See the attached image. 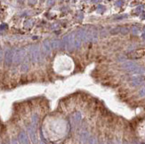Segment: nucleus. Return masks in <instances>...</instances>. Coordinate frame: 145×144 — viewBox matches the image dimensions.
<instances>
[{
  "label": "nucleus",
  "mask_w": 145,
  "mask_h": 144,
  "mask_svg": "<svg viewBox=\"0 0 145 144\" xmlns=\"http://www.w3.org/2000/svg\"><path fill=\"white\" fill-rule=\"evenodd\" d=\"M62 44L66 51L72 52L75 48V33H70L67 35L62 39Z\"/></svg>",
  "instance_id": "1"
},
{
  "label": "nucleus",
  "mask_w": 145,
  "mask_h": 144,
  "mask_svg": "<svg viewBox=\"0 0 145 144\" xmlns=\"http://www.w3.org/2000/svg\"><path fill=\"white\" fill-rule=\"evenodd\" d=\"M98 39V30L95 27L90 26L87 29H86V42H96Z\"/></svg>",
  "instance_id": "2"
},
{
  "label": "nucleus",
  "mask_w": 145,
  "mask_h": 144,
  "mask_svg": "<svg viewBox=\"0 0 145 144\" xmlns=\"http://www.w3.org/2000/svg\"><path fill=\"white\" fill-rule=\"evenodd\" d=\"M86 37V29H78L75 34V48L78 49L81 46L82 41H85Z\"/></svg>",
  "instance_id": "3"
},
{
  "label": "nucleus",
  "mask_w": 145,
  "mask_h": 144,
  "mask_svg": "<svg viewBox=\"0 0 145 144\" xmlns=\"http://www.w3.org/2000/svg\"><path fill=\"white\" fill-rule=\"evenodd\" d=\"M121 67H122L123 68H125V69H126V70L130 71L131 72V71H133L135 68H137L138 65L136 63H134V62H133V61H126V62H125V63L122 64Z\"/></svg>",
  "instance_id": "4"
},
{
  "label": "nucleus",
  "mask_w": 145,
  "mask_h": 144,
  "mask_svg": "<svg viewBox=\"0 0 145 144\" xmlns=\"http://www.w3.org/2000/svg\"><path fill=\"white\" fill-rule=\"evenodd\" d=\"M31 57H32V61H34L35 62H37V61H38L40 60V51L39 48L37 46H35L34 48L32 49Z\"/></svg>",
  "instance_id": "5"
},
{
  "label": "nucleus",
  "mask_w": 145,
  "mask_h": 144,
  "mask_svg": "<svg viewBox=\"0 0 145 144\" xmlns=\"http://www.w3.org/2000/svg\"><path fill=\"white\" fill-rule=\"evenodd\" d=\"M28 131H29V133H30V139L32 140L33 143H37V136H36V132H35V129L33 128V126L31 125H29L28 126Z\"/></svg>",
  "instance_id": "6"
},
{
  "label": "nucleus",
  "mask_w": 145,
  "mask_h": 144,
  "mask_svg": "<svg viewBox=\"0 0 145 144\" xmlns=\"http://www.w3.org/2000/svg\"><path fill=\"white\" fill-rule=\"evenodd\" d=\"M19 139H20V142L22 144H29V139H28V136L26 134V133L22 132L19 135Z\"/></svg>",
  "instance_id": "7"
},
{
  "label": "nucleus",
  "mask_w": 145,
  "mask_h": 144,
  "mask_svg": "<svg viewBox=\"0 0 145 144\" xmlns=\"http://www.w3.org/2000/svg\"><path fill=\"white\" fill-rule=\"evenodd\" d=\"M43 46H44V50L45 52V54H49L51 53V44H50V42L48 40H45L43 42Z\"/></svg>",
  "instance_id": "8"
},
{
  "label": "nucleus",
  "mask_w": 145,
  "mask_h": 144,
  "mask_svg": "<svg viewBox=\"0 0 145 144\" xmlns=\"http://www.w3.org/2000/svg\"><path fill=\"white\" fill-rule=\"evenodd\" d=\"M50 44H51V47H52L53 49L57 50V49H59L60 47H61L62 43H61V41H60L59 39H54V40H52V42H51Z\"/></svg>",
  "instance_id": "9"
},
{
  "label": "nucleus",
  "mask_w": 145,
  "mask_h": 144,
  "mask_svg": "<svg viewBox=\"0 0 145 144\" xmlns=\"http://www.w3.org/2000/svg\"><path fill=\"white\" fill-rule=\"evenodd\" d=\"M72 120H73V122L75 125H78L79 122H80V120H81V114H80V112H76L74 113L73 115V117H72Z\"/></svg>",
  "instance_id": "10"
},
{
  "label": "nucleus",
  "mask_w": 145,
  "mask_h": 144,
  "mask_svg": "<svg viewBox=\"0 0 145 144\" xmlns=\"http://www.w3.org/2000/svg\"><path fill=\"white\" fill-rule=\"evenodd\" d=\"M143 80H144V78H134L132 82H131V86H139V85H141V84L143 83Z\"/></svg>",
  "instance_id": "11"
},
{
  "label": "nucleus",
  "mask_w": 145,
  "mask_h": 144,
  "mask_svg": "<svg viewBox=\"0 0 145 144\" xmlns=\"http://www.w3.org/2000/svg\"><path fill=\"white\" fill-rule=\"evenodd\" d=\"M5 62H6L7 65H10L12 63V53L9 50L5 54Z\"/></svg>",
  "instance_id": "12"
},
{
  "label": "nucleus",
  "mask_w": 145,
  "mask_h": 144,
  "mask_svg": "<svg viewBox=\"0 0 145 144\" xmlns=\"http://www.w3.org/2000/svg\"><path fill=\"white\" fill-rule=\"evenodd\" d=\"M131 72L134 74H145V68L138 66L137 68H135L134 69L133 71H131Z\"/></svg>",
  "instance_id": "13"
},
{
  "label": "nucleus",
  "mask_w": 145,
  "mask_h": 144,
  "mask_svg": "<svg viewBox=\"0 0 145 144\" xmlns=\"http://www.w3.org/2000/svg\"><path fill=\"white\" fill-rule=\"evenodd\" d=\"M88 133L87 132H83L81 133V136H80V139H81L82 142H86L87 140H88Z\"/></svg>",
  "instance_id": "14"
},
{
  "label": "nucleus",
  "mask_w": 145,
  "mask_h": 144,
  "mask_svg": "<svg viewBox=\"0 0 145 144\" xmlns=\"http://www.w3.org/2000/svg\"><path fill=\"white\" fill-rule=\"evenodd\" d=\"M131 31H132V33H133L134 35H137L138 33H139V31H140V29H139L138 27H136V26H134V27L132 28V29H131Z\"/></svg>",
  "instance_id": "15"
},
{
  "label": "nucleus",
  "mask_w": 145,
  "mask_h": 144,
  "mask_svg": "<svg viewBox=\"0 0 145 144\" xmlns=\"http://www.w3.org/2000/svg\"><path fill=\"white\" fill-rule=\"evenodd\" d=\"M32 122H33V124L35 125H37V123H38V117H37V115H34L32 117Z\"/></svg>",
  "instance_id": "16"
},
{
  "label": "nucleus",
  "mask_w": 145,
  "mask_h": 144,
  "mask_svg": "<svg viewBox=\"0 0 145 144\" xmlns=\"http://www.w3.org/2000/svg\"><path fill=\"white\" fill-rule=\"evenodd\" d=\"M128 32H129V29H127V28L125 27H121L120 28V33H122V34H127Z\"/></svg>",
  "instance_id": "17"
},
{
  "label": "nucleus",
  "mask_w": 145,
  "mask_h": 144,
  "mask_svg": "<svg viewBox=\"0 0 145 144\" xmlns=\"http://www.w3.org/2000/svg\"><path fill=\"white\" fill-rule=\"evenodd\" d=\"M111 34H118V33H120V28H116L111 30Z\"/></svg>",
  "instance_id": "18"
},
{
  "label": "nucleus",
  "mask_w": 145,
  "mask_h": 144,
  "mask_svg": "<svg viewBox=\"0 0 145 144\" xmlns=\"http://www.w3.org/2000/svg\"><path fill=\"white\" fill-rule=\"evenodd\" d=\"M139 95H140L141 97H143V96H145V86H144V87H143L140 90V92H139Z\"/></svg>",
  "instance_id": "19"
},
{
  "label": "nucleus",
  "mask_w": 145,
  "mask_h": 144,
  "mask_svg": "<svg viewBox=\"0 0 145 144\" xmlns=\"http://www.w3.org/2000/svg\"><path fill=\"white\" fill-rule=\"evenodd\" d=\"M89 144H96V140L94 137H91L89 139Z\"/></svg>",
  "instance_id": "20"
},
{
  "label": "nucleus",
  "mask_w": 145,
  "mask_h": 144,
  "mask_svg": "<svg viewBox=\"0 0 145 144\" xmlns=\"http://www.w3.org/2000/svg\"><path fill=\"white\" fill-rule=\"evenodd\" d=\"M126 17H127V15H126V14L121 15V16L119 15V16H117V17H115V18H116L115 20H122L123 18H126Z\"/></svg>",
  "instance_id": "21"
},
{
  "label": "nucleus",
  "mask_w": 145,
  "mask_h": 144,
  "mask_svg": "<svg viewBox=\"0 0 145 144\" xmlns=\"http://www.w3.org/2000/svg\"><path fill=\"white\" fill-rule=\"evenodd\" d=\"M116 4H117V5H122L123 2L122 1H118V2H116Z\"/></svg>",
  "instance_id": "22"
},
{
  "label": "nucleus",
  "mask_w": 145,
  "mask_h": 144,
  "mask_svg": "<svg viewBox=\"0 0 145 144\" xmlns=\"http://www.w3.org/2000/svg\"><path fill=\"white\" fill-rule=\"evenodd\" d=\"M1 59H2V50L0 49V61H1Z\"/></svg>",
  "instance_id": "23"
},
{
  "label": "nucleus",
  "mask_w": 145,
  "mask_h": 144,
  "mask_svg": "<svg viewBox=\"0 0 145 144\" xmlns=\"http://www.w3.org/2000/svg\"><path fill=\"white\" fill-rule=\"evenodd\" d=\"M142 19H145V12L142 14Z\"/></svg>",
  "instance_id": "24"
},
{
  "label": "nucleus",
  "mask_w": 145,
  "mask_h": 144,
  "mask_svg": "<svg viewBox=\"0 0 145 144\" xmlns=\"http://www.w3.org/2000/svg\"><path fill=\"white\" fill-rule=\"evenodd\" d=\"M142 37H143V39H144L145 40V33H143V34L142 35Z\"/></svg>",
  "instance_id": "25"
},
{
  "label": "nucleus",
  "mask_w": 145,
  "mask_h": 144,
  "mask_svg": "<svg viewBox=\"0 0 145 144\" xmlns=\"http://www.w3.org/2000/svg\"><path fill=\"white\" fill-rule=\"evenodd\" d=\"M108 144H113V142H109Z\"/></svg>",
  "instance_id": "26"
},
{
  "label": "nucleus",
  "mask_w": 145,
  "mask_h": 144,
  "mask_svg": "<svg viewBox=\"0 0 145 144\" xmlns=\"http://www.w3.org/2000/svg\"><path fill=\"white\" fill-rule=\"evenodd\" d=\"M123 144H129V143H128L127 142H124V143H123Z\"/></svg>",
  "instance_id": "27"
},
{
  "label": "nucleus",
  "mask_w": 145,
  "mask_h": 144,
  "mask_svg": "<svg viewBox=\"0 0 145 144\" xmlns=\"http://www.w3.org/2000/svg\"><path fill=\"white\" fill-rule=\"evenodd\" d=\"M143 31H144V33H145V27L143 28Z\"/></svg>",
  "instance_id": "28"
},
{
  "label": "nucleus",
  "mask_w": 145,
  "mask_h": 144,
  "mask_svg": "<svg viewBox=\"0 0 145 144\" xmlns=\"http://www.w3.org/2000/svg\"><path fill=\"white\" fill-rule=\"evenodd\" d=\"M40 144H45L44 142H40Z\"/></svg>",
  "instance_id": "29"
},
{
  "label": "nucleus",
  "mask_w": 145,
  "mask_h": 144,
  "mask_svg": "<svg viewBox=\"0 0 145 144\" xmlns=\"http://www.w3.org/2000/svg\"><path fill=\"white\" fill-rule=\"evenodd\" d=\"M100 144H104V143H103V142H101V143H100Z\"/></svg>",
  "instance_id": "30"
}]
</instances>
